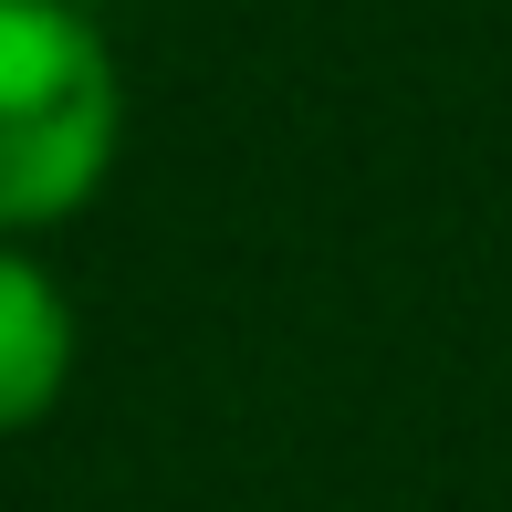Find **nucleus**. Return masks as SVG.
<instances>
[{
  "label": "nucleus",
  "instance_id": "f257e3e1",
  "mask_svg": "<svg viewBox=\"0 0 512 512\" xmlns=\"http://www.w3.org/2000/svg\"><path fill=\"white\" fill-rule=\"evenodd\" d=\"M115 63L74 0H0V241L53 230L115 168Z\"/></svg>",
  "mask_w": 512,
  "mask_h": 512
},
{
  "label": "nucleus",
  "instance_id": "f03ea898",
  "mask_svg": "<svg viewBox=\"0 0 512 512\" xmlns=\"http://www.w3.org/2000/svg\"><path fill=\"white\" fill-rule=\"evenodd\" d=\"M74 377V304L32 251L0 241V439H21Z\"/></svg>",
  "mask_w": 512,
  "mask_h": 512
}]
</instances>
